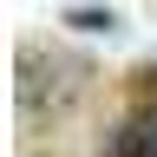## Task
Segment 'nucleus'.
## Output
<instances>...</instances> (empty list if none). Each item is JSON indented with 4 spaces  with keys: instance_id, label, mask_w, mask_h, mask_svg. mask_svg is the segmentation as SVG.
Listing matches in <instances>:
<instances>
[{
    "instance_id": "2",
    "label": "nucleus",
    "mask_w": 157,
    "mask_h": 157,
    "mask_svg": "<svg viewBox=\"0 0 157 157\" xmlns=\"http://www.w3.org/2000/svg\"><path fill=\"white\" fill-rule=\"evenodd\" d=\"M66 20H72V26H85V33H105V26H111V13H92V7H72Z\"/></svg>"
},
{
    "instance_id": "1",
    "label": "nucleus",
    "mask_w": 157,
    "mask_h": 157,
    "mask_svg": "<svg viewBox=\"0 0 157 157\" xmlns=\"http://www.w3.org/2000/svg\"><path fill=\"white\" fill-rule=\"evenodd\" d=\"M105 157H157V105H131L124 124L111 131Z\"/></svg>"
}]
</instances>
